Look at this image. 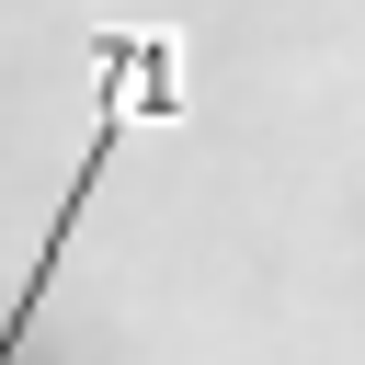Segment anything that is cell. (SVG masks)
Returning a JSON list of instances; mask_svg holds the SVG:
<instances>
[{
    "label": "cell",
    "instance_id": "1",
    "mask_svg": "<svg viewBox=\"0 0 365 365\" xmlns=\"http://www.w3.org/2000/svg\"><path fill=\"white\" fill-rule=\"evenodd\" d=\"M91 68H103V114H91V148H80V171H68L57 217H46V251H34V274H23V297H11V319H0V365L23 354V331H34L46 285H57V251H68L80 205L103 194L114 148H125V114H182V46H171L160 23H137V34H125V23H114V34H91Z\"/></svg>",
    "mask_w": 365,
    "mask_h": 365
}]
</instances>
